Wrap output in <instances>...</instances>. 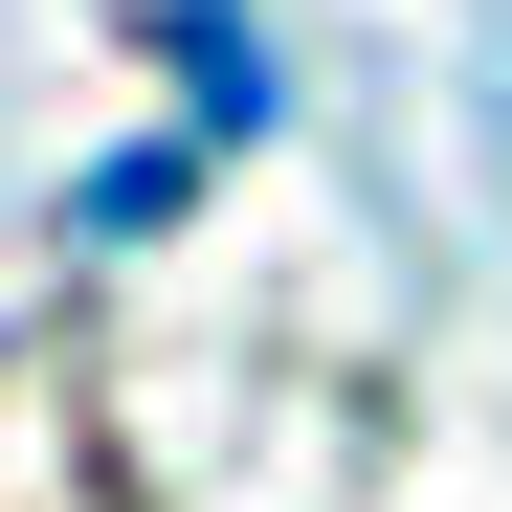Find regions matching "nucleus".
Here are the masks:
<instances>
[{
    "mask_svg": "<svg viewBox=\"0 0 512 512\" xmlns=\"http://www.w3.org/2000/svg\"><path fill=\"white\" fill-rule=\"evenodd\" d=\"M156 45H179V67H201V112H223V134H245V112H268V45H245V23H223V0H156Z\"/></svg>",
    "mask_w": 512,
    "mask_h": 512,
    "instance_id": "nucleus-1",
    "label": "nucleus"
}]
</instances>
